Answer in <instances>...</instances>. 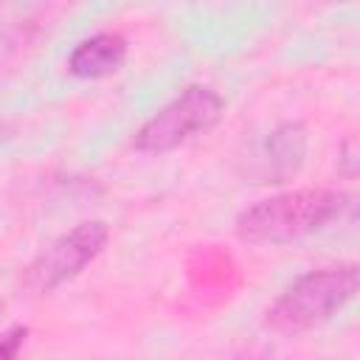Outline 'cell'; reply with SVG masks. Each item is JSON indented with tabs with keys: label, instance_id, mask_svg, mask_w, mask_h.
<instances>
[{
	"label": "cell",
	"instance_id": "cell-1",
	"mask_svg": "<svg viewBox=\"0 0 360 360\" xmlns=\"http://www.w3.org/2000/svg\"><path fill=\"white\" fill-rule=\"evenodd\" d=\"M349 208L352 197L340 188H295L239 211L233 231L248 245H287L326 228Z\"/></svg>",
	"mask_w": 360,
	"mask_h": 360
},
{
	"label": "cell",
	"instance_id": "cell-2",
	"mask_svg": "<svg viewBox=\"0 0 360 360\" xmlns=\"http://www.w3.org/2000/svg\"><path fill=\"white\" fill-rule=\"evenodd\" d=\"M360 287V270L354 262L329 264L295 278L267 309L264 326L276 335L292 338L332 321Z\"/></svg>",
	"mask_w": 360,
	"mask_h": 360
},
{
	"label": "cell",
	"instance_id": "cell-3",
	"mask_svg": "<svg viewBox=\"0 0 360 360\" xmlns=\"http://www.w3.org/2000/svg\"><path fill=\"white\" fill-rule=\"evenodd\" d=\"M225 115V98L208 84H188L166 107H160L132 138L135 152L163 155L186 141L211 132Z\"/></svg>",
	"mask_w": 360,
	"mask_h": 360
},
{
	"label": "cell",
	"instance_id": "cell-4",
	"mask_svg": "<svg viewBox=\"0 0 360 360\" xmlns=\"http://www.w3.org/2000/svg\"><path fill=\"white\" fill-rule=\"evenodd\" d=\"M110 242V228L101 219H87L53 239L28 267L22 284L34 292H53L65 281L76 278L90 262L101 256Z\"/></svg>",
	"mask_w": 360,
	"mask_h": 360
},
{
	"label": "cell",
	"instance_id": "cell-5",
	"mask_svg": "<svg viewBox=\"0 0 360 360\" xmlns=\"http://www.w3.org/2000/svg\"><path fill=\"white\" fill-rule=\"evenodd\" d=\"M307 158V127L301 121L278 124L259 146L256 160L248 166V174L256 183H284L298 174Z\"/></svg>",
	"mask_w": 360,
	"mask_h": 360
},
{
	"label": "cell",
	"instance_id": "cell-6",
	"mask_svg": "<svg viewBox=\"0 0 360 360\" xmlns=\"http://www.w3.org/2000/svg\"><path fill=\"white\" fill-rule=\"evenodd\" d=\"M127 62V39L121 34H96L90 39H82L70 56H68V70L76 79H104Z\"/></svg>",
	"mask_w": 360,
	"mask_h": 360
},
{
	"label": "cell",
	"instance_id": "cell-7",
	"mask_svg": "<svg viewBox=\"0 0 360 360\" xmlns=\"http://www.w3.org/2000/svg\"><path fill=\"white\" fill-rule=\"evenodd\" d=\"M25 335H28L25 326H14V329H8V332L0 338V357H14V354L22 349Z\"/></svg>",
	"mask_w": 360,
	"mask_h": 360
},
{
	"label": "cell",
	"instance_id": "cell-8",
	"mask_svg": "<svg viewBox=\"0 0 360 360\" xmlns=\"http://www.w3.org/2000/svg\"><path fill=\"white\" fill-rule=\"evenodd\" d=\"M329 3H346V0H329Z\"/></svg>",
	"mask_w": 360,
	"mask_h": 360
}]
</instances>
